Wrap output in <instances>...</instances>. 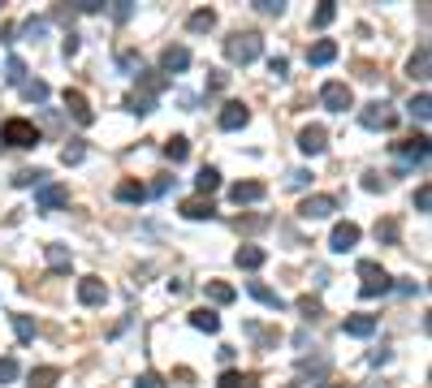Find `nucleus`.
<instances>
[{
    "label": "nucleus",
    "instance_id": "nucleus-1",
    "mask_svg": "<svg viewBox=\"0 0 432 388\" xmlns=\"http://www.w3.org/2000/svg\"><path fill=\"white\" fill-rule=\"evenodd\" d=\"M264 52V39L256 31H234L230 39H225V57H230L234 65H251Z\"/></svg>",
    "mask_w": 432,
    "mask_h": 388
},
{
    "label": "nucleus",
    "instance_id": "nucleus-2",
    "mask_svg": "<svg viewBox=\"0 0 432 388\" xmlns=\"http://www.w3.org/2000/svg\"><path fill=\"white\" fill-rule=\"evenodd\" d=\"M359 276H363V285H359V298H385V294L393 289L389 272L380 268L376 259H359Z\"/></svg>",
    "mask_w": 432,
    "mask_h": 388
},
{
    "label": "nucleus",
    "instance_id": "nucleus-3",
    "mask_svg": "<svg viewBox=\"0 0 432 388\" xmlns=\"http://www.w3.org/2000/svg\"><path fill=\"white\" fill-rule=\"evenodd\" d=\"M0 143H9V147H35L39 143V125L27 121V117H9L5 125H0Z\"/></svg>",
    "mask_w": 432,
    "mask_h": 388
},
{
    "label": "nucleus",
    "instance_id": "nucleus-4",
    "mask_svg": "<svg viewBox=\"0 0 432 388\" xmlns=\"http://www.w3.org/2000/svg\"><path fill=\"white\" fill-rule=\"evenodd\" d=\"M393 121H398V113L389 108L385 99H372V103L359 108V125L363 129H393Z\"/></svg>",
    "mask_w": 432,
    "mask_h": 388
},
{
    "label": "nucleus",
    "instance_id": "nucleus-5",
    "mask_svg": "<svg viewBox=\"0 0 432 388\" xmlns=\"http://www.w3.org/2000/svg\"><path fill=\"white\" fill-rule=\"evenodd\" d=\"M320 103L328 113H346V108H354V95H350L346 82H324L320 87Z\"/></svg>",
    "mask_w": 432,
    "mask_h": 388
},
{
    "label": "nucleus",
    "instance_id": "nucleus-6",
    "mask_svg": "<svg viewBox=\"0 0 432 388\" xmlns=\"http://www.w3.org/2000/svg\"><path fill=\"white\" fill-rule=\"evenodd\" d=\"M333 212H337V199H333V194H307V199H302V207H298L302 220H328Z\"/></svg>",
    "mask_w": 432,
    "mask_h": 388
},
{
    "label": "nucleus",
    "instance_id": "nucleus-7",
    "mask_svg": "<svg viewBox=\"0 0 432 388\" xmlns=\"http://www.w3.org/2000/svg\"><path fill=\"white\" fill-rule=\"evenodd\" d=\"M65 203H69V190L57 186V181H43V186L35 190V207H39V212H57V207H65Z\"/></svg>",
    "mask_w": 432,
    "mask_h": 388
},
{
    "label": "nucleus",
    "instance_id": "nucleus-8",
    "mask_svg": "<svg viewBox=\"0 0 432 388\" xmlns=\"http://www.w3.org/2000/svg\"><path fill=\"white\" fill-rule=\"evenodd\" d=\"M324 147H328V129L324 125H302L298 129V151L302 155H320Z\"/></svg>",
    "mask_w": 432,
    "mask_h": 388
},
{
    "label": "nucleus",
    "instance_id": "nucleus-9",
    "mask_svg": "<svg viewBox=\"0 0 432 388\" xmlns=\"http://www.w3.org/2000/svg\"><path fill=\"white\" fill-rule=\"evenodd\" d=\"M359 238H363L359 224H354V220H342V224H333V238H328V246H333L337 254H346V250L359 246Z\"/></svg>",
    "mask_w": 432,
    "mask_h": 388
},
{
    "label": "nucleus",
    "instance_id": "nucleus-10",
    "mask_svg": "<svg viewBox=\"0 0 432 388\" xmlns=\"http://www.w3.org/2000/svg\"><path fill=\"white\" fill-rule=\"evenodd\" d=\"M78 302L83 306H104L109 302V285L99 280V276H83L78 280Z\"/></svg>",
    "mask_w": 432,
    "mask_h": 388
},
{
    "label": "nucleus",
    "instance_id": "nucleus-11",
    "mask_svg": "<svg viewBox=\"0 0 432 388\" xmlns=\"http://www.w3.org/2000/svg\"><path fill=\"white\" fill-rule=\"evenodd\" d=\"M182 69H190V48H182V43L165 48L160 52V73H182Z\"/></svg>",
    "mask_w": 432,
    "mask_h": 388
},
{
    "label": "nucleus",
    "instance_id": "nucleus-12",
    "mask_svg": "<svg viewBox=\"0 0 432 388\" xmlns=\"http://www.w3.org/2000/svg\"><path fill=\"white\" fill-rule=\"evenodd\" d=\"M246 121H251V108H246V103H238V99H234V103H225L221 117H216V125H221V129H242Z\"/></svg>",
    "mask_w": 432,
    "mask_h": 388
},
{
    "label": "nucleus",
    "instance_id": "nucleus-13",
    "mask_svg": "<svg viewBox=\"0 0 432 388\" xmlns=\"http://www.w3.org/2000/svg\"><path fill=\"white\" fill-rule=\"evenodd\" d=\"M246 294H251V298H256V302H264L268 310H281V306H286V298H281V294H277V289H268V285H264V280H251V285H246Z\"/></svg>",
    "mask_w": 432,
    "mask_h": 388
},
{
    "label": "nucleus",
    "instance_id": "nucleus-14",
    "mask_svg": "<svg viewBox=\"0 0 432 388\" xmlns=\"http://www.w3.org/2000/svg\"><path fill=\"white\" fill-rule=\"evenodd\" d=\"M65 108L74 113V121H78V125H91V121H95V113L87 108V95H83V91H65Z\"/></svg>",
    "mask_w": 432,
    "mask_h": 388
},
{
    "label": "nucleus",
    "instance_id": "nucleus-15",
    "mask_svg": "<svg viewBox=\"0 0 432 388\" xmlns=\"http://www.w3.org/2000/svg\"><path fill=\"white\" fill-rule=\"evenodd\" d=\"M43 259H48V268H53V272H69V264H74L69 246H61V242H48V246H43Z\"/></svg>",
    "mask_w": 432,
    "mask_h": 388
},
{
    "label": "nucleus",
    "instance_id": "nucleus-16",
    "mask_svg": "<svg viewBox=\"0 0 432 388\" xmlns=\"http://www.w3.org/2000/svg\"><path fill=\"white\" fill-rule=\"evenodd\" d=\"M328 61H337V43L333 39H316L307 48V65H328Z\"/></svg>",
    "mask_w": 432,
    "mask_h": 388
},
{
    "label": "nucleus",
    "instance_id": "nucleus-17",
    "mask_svg": "<svg viewBox=\"0 0 432 388\" xmlns=\"http://www.w3.org/2000/svg\"><path fill=\"white\" fill-rule=\"evenodd\" d=\"M230 199L242 207V203H260L264 199V181H238V186L230 190Z\"/></svg>",
    "mask_w": 432,
    "mask_h": 388
},
{
    "label": "nucleus",
    "instance_id": "nucleus-18",
    "mask_svg": "<svg viewBox=\"0 0 432 388\" xmlns=\"http://www.w3.org/2000/svg\"><path fill=\"white\" fill-rule=\"evenodd\" d=\"M182 216H186V220H212L216 207H212V199H186V203H182Z\"/></svg>",
    "mask_w": 432,
    "mask_h": 388
},
{
    "label": "nucleus",
    "instance_id": "nucleus-19",
    "mask_svg": "<svg viewBox=\"0 0 432 388\" xmlns=\"http://www.w3.org/2000/svg\"><path fill=\"white\" fill-rule=\"evenodd\" d=\"M264 246H238V254H234V264L238 268H246V272H256V268H264Z\"/></svg>",
    "mask_w": 432,
    "mask_h": 388
},
{
    "label": "nucleus",
    "instance_id": "nucleus-20",
    "mask_svg": "<svg viewBox=\"0 0 432 388\" xmlns=\"http://www.w3.org/2000/svg\"><path fill=\"white\" fill-rule=\"evenodd\" d=\"M342 332H346V336H372V332H376V315H346Z\"/></svg>",
    "mask_w": 432,
    "mask_h": 388
},
{
    "label": "nucleus",
    "instance_id": "nucleus-21",
    "mask_svg": "<svg viewBox=\"0 0 432 388\" xmlns=\"http://www.w3.org/2000/svg\"><path fill=\"white\" fill-rule=\"evenodd\" d=\"M398 155H402V160H411V164H424V160H428V138L419 134V138H411V143H398Z\"/></svg>",
    "mask_w": 432,
    "mask_h": 388
},
{
    "label": "nucleus",
    "instance_id": "nucleus-22",
    "mask_svg": "<svg viewBox=\"0 0 432 388\" xmlns=\"http://www.w3.org/2000/svg\"><path fill=\"white\" fill-rule=\"evenodd\" d=\"M195 190H199V199H208L212 190H221V168H199V177H195Z\"/></svg>",
    "mask_w": 432,
    "mask_h": 388
},
{
    "label": "nucleus",
    "instance_id": "nucleus-23",
    "mask_svg": "<svg viewBox=\"0 0 432 388\" xmlns=\"http://www.w3.org/2000/svg\"><path fill=\"white\" fill-rule=\"evenodd\" d=\"M190 328H199V332H221V315H216V310H208V306H199V310H190Z\"/></svg>",
    "mask_w": 432,
    "mask_h": 388
},
{
    "label": "nucleus",
    "instance_id": "nucleus-24",
    "mask_svg": "<svg viewBox=\"0 0 432 388\" xmlns=\"http://www.w3.org/2000/svg\"><path fill=\"white\" fill-rule=\"evenodd\" d=\"M212 26H216V13H212V9H195L190 22H186V31H190V35H208Z\"/></svg>",
    "mask_w": 432,
    "mask_h": 388
},
{
    "label": "nucleus",
    "instance_id": "nucleus-25",
    "mask_svg": "<svg viewBox=\"0 0 432 388\" xmlns=\"http://www.w3.org/2000/svg\"><path fill=\"white\" fill-rule=\"evenodd\" d=\"M117 199H121V203H143V199H147V186H143V181H117Z\"/></svg>",
    "mask_w": 432,
    "mask_h": 388
},
{
    "label": "nucleus",
    "instance_id": "nucleus-26",
    "mask_svg": "<svg viewBox=\"0 0 432 388\" xmlns=\"http://www.w3.org/2000/svg\"><path fill=\"white\" fill-rule=\"evenodd\" d=\"M43 181H48V173H43V168H22V173H13V186H18V190H27V186H35V190H39Z\"/></svg>",
    "mask_w": 432,
    "mask_h": 388
},
{
    "label": "nucleus",
    "instance_id": "nucleus-27",
    "mask_svg": "<svg viewBox=\"0 0 432 388\" xmlns=\"http://www.w3.org/2000/svg\"><path fill=\"white\" fill-rule=\"evenodd\" d=\"M208 298H212L216 306H230L238 294H234V285H225V280H208Z\"/></svg>",
    "mask_w": 432,
    "mask_h": 388
},
{
    "label": "nucleus",
    "instance_id": "nucleus-28",
    "mask_svg": "<svg viewBox=\"0 0 432 388\" xmlns=\"http://www.w3.org/2000/svg\"><path fill=\"white\" fill-rule=\"evenodd\" d=\"M165 82H169V78H165V73H156V69L139 78V87H143V95H147V99H156V95L165 91Z\"/></svg>",
    "mask_w": 432,
    "mask_h": 388
},
{
    "label": "nucleus",
    "instance_id": "nucleus-29",
    "mask_svg": "<svg viewBox=\"0 0 432 388\" xmlns=\"http://www.w3.org/2000/svg\"><path fill=\"white\" fill-rule=\"evenodd\" d=\"M428 61H432V52H428V43L415 52V57H411V65H406V73H411V78H419V82H424V78H428Z\"/></svg>",
    "mask_w": 432,
    "mask_h": 388
},
{
    "label": "nucleus",
    "instance_id": "nucleus-30",
    "mask_svg": "<svg viewBox=\"0 0 432 388\" xmlns=\"http://www.w3.org/2000/svg\"><path fill=\"white\" fill-rule=\"evenodd\" d=\"M165 155H169V160H173V164H182V160H186V155H190V143H186L182 134H173V138L165 143Z\"/></svg>",
    "mask_w": 432,
    "mask_h": 388
},
{
    "label": "nucleus",
    "instance_id": "nucleus-31",
    "mask_svg": "<svg viewBox=\"0 0 432 388\" xmlns=\"http://www.w3.org/2000/svg\"><path fill=\"white\" fill-rule=\"evenodd\" d=\"M9 319H13V336H18L22 345L35 341V319H31V315H9Z\"/></svg>",
    "mask_w": 432,
    "mask_h": 388
},
{
    "label": "nucleus",
    "instance_id": "nucleus-32",
    "mask_svg": "<svg viewBox=\"0 0 432 388\" xmlns=\"http://www.w3.org/2000/svg\"><path fill=\"white\" fill-rule=\"evenodd\" d=\"M5 82H9V87H22V82H27V61H22V57H9V65H5Z\"/></svg>",
    "mask_w": 432,
    "mask_h": 388
},
{
    "label": "nucleus",
    "instance_id": "nucleus-33",
    "mask_svg": "<svg viewBox=\"0 0 432 388\" xmlns=\"http://www.w3.org/2000/svg\"><path fill=\"white\" fill-rule=\"evenodd\" d=\"M57 380H61L57 367H35V371H31V388H53Z\"/></svg>",
    "mask_w": 432,
    "mask_h": 388
},
{
    "label": "nucleus",
    "instance_id": "nucleus-34",
    "mask_svg": "<svg viewBox=\"0 0 432 388\" xmlns=\"http://www.w3.org/2000/svg\"><path fill=\"white\" fill-rule=\"evenodd\" d=\"M406 113H411L415 121H428V113H432V99H428V91H419L411 103H406Z\"/></svg>",
    "mask_w": 432,
    "mask_h": 388
},
{
    "label": "nucleus",
    "instance_id": "nucleus-35",
    "mask_svg": "<svg viewBox=\"0 0 432 388\" xmlns=\"http://www.w3.org/2000/svg\"><path fill=\"white\" fill-rule=\"evenodd\" d=\"M83 155H87V147H83L78 138H69V143L61 147V164H83Z\"/></svg>",
    "mask_w": 432,
    "mask_h": 388
},
{
    "label": "nucleus",
    "instance_id": "nucleus-36",
    "mask_svg": "<svg viewBox=\"0 0 432 388\" xmlns=\"http://www.w3.org/2000/svg\"><path fill=\"white\" fill-rule=\"evenodd\" d=\"M22 95L35 99V103H43V99H48V82H39V78L31 82V78H27V82H22Z\"/></svg>",
    "mask_w": 432,
    "mask_h": 388
},
{
    "label": "nucleus",
    "instance_id": "nucleus-37",
    "mask_svg": "<svg viewBox=\"0 0 432 388\" xmlns=\"http://www.w3.org/2000/svg\"><path fill=\"white\" fill-rule=\"evenodd\" d=\"M251 384V375H242V371H221V380H216V388H246Z\"/></svg>",
    "mask_w": 432,
    "mask_h": 388
},
{
    "label": "nucleus",
    "instance_id": "nucleus-38",
    "mask_svg": "<svg viewBox=\"0 0 432 388\" xmlns=\"http://www.w3.org/2000/svg\"><path fill=\"white\" fill-rule=\"evenodd\" d=\"M333 17H337V5H333V0H324V5L316 9V17H312V26H320V31H324V26L333 22Z\"/></svg>",
    "mask_w": 432,
    "mask_h": 388
},
{
    "label": "nucleus",
    "instance_id": "nucleus-39",
    "mask_svg": "<svg viewBox=\"0 0 432 388\" xmlns=\"http://www.w3.org/2000/svg\"><path fill=\"white\" fill-rule=\"evenodd\" d=\"M376 242H389V246H393V242H398V220H380V224H376Z\"/></svg>",
    "mask_w": 432,
    "mask_h": 388
},
{
    "label": "nucleus",
    "instance_id": "nucleus-40",
    "mask_svg": "<svg viewBox=\"0 0 432 388\" xmlns=\"http://www.w3.org/2000/svg\"><path fill=\"white\" fill-rule=\"evenodd\" d=\"M18 380V358H0V384H13Z\"/></svg>",
    "mask_w": 432,
    "mask_h": 388
},
{
    "label": "nucleus",
    "instance_id": "nucleus-41",
    "mask_svg": "<svg viewBox=\"0 0 432 388\" xmlns=\"http://www.w3.org/2000/svg\"><path fill=\"white\" fill-rule=\"evenodd\" d=\"M43 31H48V17H31L27 26H22V35H31V39H39Z\"/></svg>",
    "mask_w": 432,
    "mask_h": 388
},
{
    "label": "nucleus",
    "instance_id": "nucleus-42",
    "mask_svg": "<svg viewBox=\"0 0 432 388\" xmlns=\"http://www.w3.org/2000/svg\"><path fill=\"white\" fill-rule=\"evenodd\" d=\"M151 108H156V99H147V95H134V99H130V113H139V117H147Z\"/></svg>",
    "mask_w": 432,
    "mask_h": 388
},
{
    "label": "nucleus",
    "instance_id": "nucleus-43",
    "mask_svg": "<svg viewBox=\"0 0 432 388\" xmlns=\"http://www.w3.org/2000/svg\"><path fill=\"white\" fill-rule=\"evenodd\" d=\"M134 388H165V380H160L156 371H143V375L134 380Z\"/></svg>",
    "mask_w": 432,
    "mask_h": 388
},
{
    "label": "nucleus",
    "instance_id": "nucleus-44",
    "mask_svg": "<svg viewBox=\"0 0 432 388\" xmlns=\"http://www.w3.org/2000/svg\"><path fill=\"white\" fill-rule=\"evenodd\" d=\"M130 13H134V0H117V5H113V17H117V22H130Z\"/></svg>",
    "mask_w": 432,
    "mask_h": 388
},
{
    "label": "nucleus",
    "instance_id": "nucleus-45",
    "mask_svg": "<svg viewBox=\"0 0 432 388\" xmlns=\"http://www.w3.org/2000/svg\"><path fill=\"white\" fill-rule=\"evenodd\" d=\"M268 73L286 78V73H290V61H286V57H268Z\"/></svg>",
    "mask_w": 432,
    "mask_h": 388
},
{
    "label": "nucleus",
    "instance_id": "nucleus-46",
    "mask_svg": "<svg viewBox=\"0 0 432 388\" xmlns=\"http://www.w3.org/2000/svg\"><path fill=\"white\" fill-rule=\"evenodd\" d=\"M256 9H264V13H272V17H281V13H286L281 0H256Z\"/></svg>",
    "mask_w": 432,
    "mask_h": 388
},
{
    "label": "nucleus",
    "instance_id": "nucleus-47",
    "mask_svg": "<svg viewBox=\"0 0 432 388\" xmlns=\"http://www.w3.org/2000/svg\"><path fill=\"white\" fill-rule=\"evenodd\" d=\"M298 310H302L307 319H316V315H320V302H316V298H302V302H298Z\"/></svg>",
    "mask_w": 432,
    "mask_h": 388
},
{
    "label": "nucleus",
    "instance_id": "nucleus-48",
    "mask_svg": "<svg viewBox=\"0 0 432 388\" xmlns=\"http://www.w3.org/2000/svg\"><path fill=\"white\" fill-rule=\"evenodd\" d=\"M415 207H419V212H428V207H432V190H428V186L415 190Z\"/></svg>",
    "mask_w": 432,
    "mask_h": 388
},
{
    "label": "nucleus",
    "instance_id": "nucleus-49",
    "mask_svg": "<svg viewBox=\"0 0 432 388\" xmlns=\"http://www.w3.org/2000/svg\"><path fill=\"white\" fill-rule=\"evenodd\" d=\"M307 181H312V173H307V168H294V173H290V186H298V190L307 186Z\"/></svg>",
    "mask_w": 432,
    "mask_h": 388
},
{
    "label": "nucleus",
    "instance_id": "nucleus-50",
    "mask_svg": "<svg viewBox=\"0 0 432 388\" xmlns=\"http://www.w3.org/2000/svg\"><path fill=\"white\" fill-rule=\"evenodd\" d=\"M117 65H121V69H139V65H143V61H139V57H134V52H121V57H117Z\"/></svg>",
    "mask_w": 432,
    "mask_h": 388
},
{
    "label": "nucleus",
    "instance_id": "nucleus-51",
    "mask_svg": "<svg viewBox=\"0 0 432 388\" xmlns=\"http://www.w3.org/2000/svg\"><path fill=\"white\" fill-rule=\"evenodd\" d=\"M61 52H65V57H74V52H78V35H74V31L65 35V43H61Z\"/></svg>",
    "mask_w": 432,
    "mask_h": 388
},
{
    "label": "nucleus",
    "instance_id": "nucleus-52",
    "mask_svg": "<svg viewBox=\"0 0 432 388\" xmlns=\"http://www.w3.org/2000/svg\"><path fill=\"white\" fill-rule=\"evenodd\" d=\"M78 9L83 13H99V9H104V0H78Z\"/></svg>",
    "mask_w": 432,
    "mask_h": 388
},
{
    "label": "nucleus",
    "instance_id": "nucleus-53",
    "mask_svg": "<svg viewBox=\"0 0 432 388\" xmlns=\"http://www.w3.org/2000/svg\"><path fill=\"white\" fill-rule=\"evenodd\" d=\"M363 190H368V194H376V190H380V177H376V173H368V177H363Z\"/></svg>",
    "mask_w": 432,
    "mask_h": 388
},
{
    "label": "nucleus",
    "instance_id": "nucleus-54",
    "mask_svg": "<svg viewBox=\"0 0 432 388\" xmlns=\"http://www.w3.org/2000/svg\"><path fill=\"white\" fill-rule=\"evenodd\" d=\"M393 289H398V294H419V285H415V280H398Z\"/></svg>",
    "mask_w": 432,
    "mask_h": 388
},
{
    "label": "nucleus",
    "instance_id": "nucleus-55",
    "mask_svg": "<svg viewBox=\"0 0 432 388\" xmlns=\"http://www.w3.org/2000/svg\"><path fill=\"white\" fill-rule=\"evenodd\" d=\"M169 186H173V181H169V177H160V181H156V186H151L147 194H169Z\"/></svg>",
    "mask_w": 432,
    "mask_h": 388
},
{
    "label": "nucleus",
    "instance_id": "nucleus-56",
    "mask_svg": "<svg viewBox=\"0 0 432 388\" xmlns=\"http://www.w3.org/2000/svg\"><path fill=\"white\" fill-rule=\"evenodd\" d=\"M320 388H350V384H320Z\"/></svg>",
    "mask_w": 432,
    "mask_h": 388
}]
</instances>
